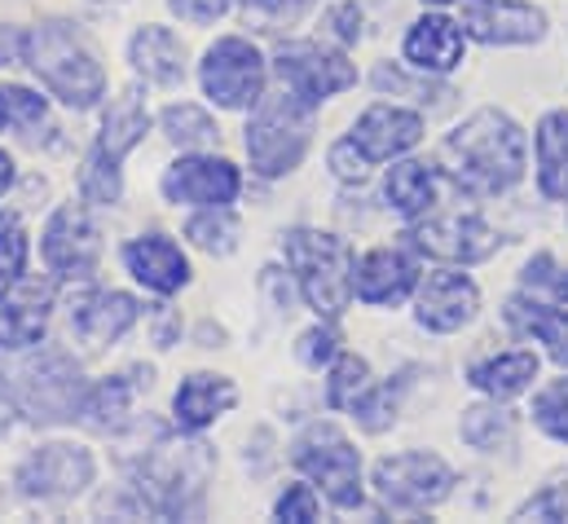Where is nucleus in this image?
Returning <instances> with one entry per match:
<instances>
[{
	"instance_id": "412c9836",
	"label": "nucleus",
	"mask_w": 568,
	"mask_h": 524,
	"mask_svg": "<svg viewBox=\"0 0 568 524\" xmlns=\"http://www.w3.org/2000/svg\"><path fill=\"white\" fill-rule=\"evenodd\" d=\"M124 269L154 295H176L181 286H190V261L168 234H138L124 248Z\"/></svg>"
},
{
	"instance_id": "bb28decb",
	"label": "nucleus",
	"mask_w": 568,
	"mask_h": 524,
	"mask_svg": "<svg viewBox=\"0 0 568 524\" xmlns=\"http://www.w3.org/2000/svg\"><path fill=\"white\" fill-rule=\"evenodd\" d=\"M534 172L538 194L560 203L568 199V107H556L534 129Z\"/></svg>"
},
{
	"instance_id": "ea45409f",
	"label": "nucleus",
	"mask_w": 568,
	"mask_h": 524,
	"mask_svg": "<svg viewBox=\"0 0 568 524\" xmlns=\"http://www.w3.org/2000/svg\"><path fill=\"white\" fill-rule=\"evenodd\" d=\"M295 357L308 366V371H322V366H331L335 357H339V331H335V322H317L313 331H304L300 335V344H295Z\"/></svg>"
},
{
	"instance_id": "49530a36",
	"label": "nucleus",
	"mask_w": 568,
	"mask_h": 524,
	"mask_svg": "<svg viewBox=\"0 0 568 524\" xmlns=\"http://www.w3.org/2000/svg\"><path fill=\"white\" fill-rule=\"evenodd\" d=\"M27 62V31L13 22H0V67Z\"/></svg>"
},
{
	"instance_id": "a19ab883",
	"label": "nucleus",
	"mask_w": 568,
	"mask_h": 524,
	"mask_svg": "<svg viewBox=\"0 0 568 524\" xmlns=\"http://www.w3.org/2000/svg\"><path fill=\"white\" fill-rule=\"evenodd\" d=\"M0 98H4V115H9V124H13V129H40V124H44V115H49L44 98H40V93H31V89H22V84H4V89H0Z\"/></svg>"
},
{
	"instance_id": "6ab92c4d",
	"label": "nucleus",
	"mask_w": 568,
	"mask_h": 524,
	"mask_svg": "<svg viewBox=\"0 0 568 524\" xmlns=\"http://www.w3.org/2000/svg\"><path fill=\"white\" fill-rule=\"evenodd\" d=\"M419 291V261L406 248H375L353 269V295L371 309L406 304Z\"/></svg>"
},
{
	"instance_id": "f257e3e1",
	"label": "nucleus",
	"mask_w": 568,
	"mask_h": 524,
	"mask_svg": "<svg viewBox=\"0 0 568 524\" xmlns=\"http://www.w3.org/2000/svg\"><path fill=\"white\" fill-rule=\"evenodd\" d=\"M440 168L467 194H507L529 172V137L507 111L480 107L454 132H445Z\"/></svg>"
},
{
	"instance_id": "f8f14e48",
	"label": "nucleus",
	"mask_w": 568,
	"mask_h": 524,
	"mask_svg": "<svg viewBox=\"0 0 568 524\" xmlns=\"http://www.w3.org/2000/svg\"><path fill=\"white\" fill-rule=\"evenodd\" d=\"M159 190L176 208H230L243 194V172L225 154H181L168 163Z\"/></svg>"
},
{
	"instance_id": "9b49d317",
	"label": "nucleus",
	"mask_w": 568,
	"mask_h": 524,
	"mask_svg": "<svg viewBox=\"0 0 568 524\" xmlns=\"http://www.w3.org/2000/svg\"><path fill=\"white\" fill-rule=\"evenodd\" d=\"M410 248L419 256H432L440 264H485L498 248V230L476 216V212H454V216H427V221H415L410 225Z\"/></svg>"
},
{
	"instance_id": "c756f323",
	"label": "nucleus",
	"mask_w": 568,
	"mask_h": 524,
	"mask_svg": "<svg viewBox=\"0 0 568 524\" xmlns=\"http://www.w3.org/2000/svg\"><path fill=\"white\" fill-rule=\"evenodd\" d=\"M458 436L471 445V450H480V454H498V450H511V441H516V419L494 401V405H471V410H463V419H458Z\"/></svg>"
},
{
	"instance_id": "37998d69",
	"label": "nucleus",
	"mask_w": 568,
	"mask_h": 524,
	"mask_svg": "<svg viewBox=\"0 0 568 524\" xmlns=\"http://www.w3.org/2000/svg\"><path fill=\"white\" fill-rule=\"evenodd\" d=\"M168 9H172V18H181L190 27H212L234 9V0H168Z\"/></svg>"
},
{
	"instance_id": "f704fd0d",
	"label": "nucleus",
	"mask_w": 568,
	"mask_h": 524,
	"mask_svg": "<svg viewBox=\"0 0 568 524\" xmlns=\"http://www.w3.org/2000/svg\"><path fill=\"white\" fill-rule=\"evenodd\" d=\"M402 393H406V380H402L397 389H393V384H371L366 393L353 401V419H357V427H362V432H371V436L388 432V427L397 423Z\"/></svg>"
},
{
	"instance_id": "72a5a7b5",
	"label": "nucleus",
	"mask_w": 568,
	"mask_h": 524,
	"mask_svg": "<svg viewBox=\"0 0 568 524\" xmlns=\"http://www.w3.org/2000/svg\"><path fill=\"white\" fill-rule=\"evenodd\" d=\"M375 380H371V362L357 357V353H339L326 371V410H353V401L366 393Z\"/></svg>"
},
{
	"instance_id": "2eb2a0df",
	"label": "nucleus",
	"mask_w": 568,
	"mask_h": 524,
	"mask_svg": "<svg viewBox=\"0 0 568 524\" xmlns=\"http://www.w3.org/2000/svg\"><path fill=\"white\" fill-rule=\"evenodd\" d=\"M40 256L53 278H89L102 261V230L84 208L62 203L40 234Z\"/></svg>"
},
{
	"instance_id": "1a4fd4ad",
	"label": "nucleus",
	"mask_w": 568,
	"mask_h": 524,
	"mask_svg": "<svg viewBox=\"0 0 568 524\" xmlns=\"http://www.w3.org/2000/svg\"><path fill=\"white\" fill-rule=\"evenodd\" d=\"M0 375L9 380L13 396H18L36 419H49V423L75 419V414L84 410V396H89L80 371H75V362H71L67 353H40V357H27L22 366H9V371H0Z\"/></svg>"
},
{
	"instance_id": "ddd939ff",
	"label": "nucleus",
	"mask_w": 568,
	"mask_h": 524,
	"mask_svg": "<svg viewBox=\"0 0 568 524\" xmlns=\"http://www.w3.org/2000/svg\"><path fill=\"white\" fill-rule=\"evenodd\" d=\"M98 476V463L84 445H67V441H53V445H40L22 467H18V490L27 498H40V503H67L75 494H84Z\"/></svg>"
},
{
	"instance_id": "79ce46f5",
	"label": "nucleus",
	"mask_w": 568,
	"mask_h": 524,
	"mask_svg": "<svg viewBox=\"0 0 568 524\" xmlns=\"http://www.w3.org/2000/svg\"><path fill=\"white\" fill-rule=\"evenodd\" d=\"M317 516H322V498H317L313 485H286L283 494H278V503H274V521L313 524Z\"/></svg>"
},
{
	"instance_id": "09e8293b",
	"label": "nucleus",
	"mask_w": 568,
	"mask_h": 524,
	"mask_svg": "<svg viewBox=\"0 0 568 524\" xmlns=\"http://www.w3.org/2000/svg\"><path fill=\"white\" fill-rule=\"evenodd\" d=\"M4 124H9V115H4V98H0V129H4Z\"/></svg>"
},
{
	"instance_id": "8fccbe9b",
	"label": "nucleus",
	"mask_w": 568,
	"mask_h": 524,
	"mask_svg": "<svg viewBox=\"0 0 568 524\" xmlns=\"http://www.w3.org/2000/svg\"><path fill=\"white\" fill-rule=\"evenodd\" d=\"M424 4H436V9H440V4H458V0H424Z\"/></svg>"
},
{
	"instance_id": "dca6fc26",
	"label": "nucleus",
	"mask_w": 568,
	"mask_h": 524,
	"mask_svg": "<svg viewBox=\"0 0 568 524\" xmlns=\"http://www.w3.org/2000/svg\"><path fill=\"white\" fill-rule=\"evenodd\" d=\"M463 31L476 44L511 49V44H538L547 40V9L529 0H463Z\"/></svg>"
},
{
	"instance_id": "a18cd8bd",
	"label": "nucleus",
	"mask_w": 568,
	"mask_h": 524,
	"mask_svg": "<svg viewBox=\"0 0 568 524\" xmlns=\"http://www.w3.org/2000/svg\"><path fill=\"white\" fill-rule=\"evenodd\" d=\"M348 154H353V141L344 137L339 145H331V168H335V177H339V181H362V177H366V168H371V159H366V154L348 159Z\"/></svg>"
},
{
	"instance_id": "aec40b11",
	"label": "nucleus",
	"mask_w": 568,
	"mask_h": 524,
	"mask_svg": "<svg viewBox=\"0 0 568 524\" xmlns=\"http://www.w3.org/2000/svg\"><path fill=\"white\" fill-rule=\"evenodd\" d=\"M402 53H406V62H410L415 71H424V75H449V71L463 62V53H467V31H463L458 18L432 9V13H419V18L410 22Z\"/></svg>"
},
{
	"instance_id": "c03bdc74",
	"label": "nucleus",
	"mask_w": 568,
	"mask_h": 524,
	"mask_svg": "<svg viewBox=\"0 0 568 524\" xmlns=\"http://www.w3.org/2000/svg\"><path fill=\"white\" fill-rule=\"evenodd\" d=\"M326 22H331V36H335L339 44H357V40H362V9H357L353 0L335 4V9L326 13Z\"/></svg>"
},
{
	"instance_id": "a878e982",
	"label": "nucleus",
	"mask_w": 568,
	"mask_h": 524,
	"mask_svg": "<svg viewBox=\"0 0 568 524\" xmlns=\"http://www.w3.org/2000/svg\"><path fill=\"white\" fill-rule=\"evenodd\" d=\"M538 353L529 349H511V353H489L480 362L467 366V384L476 393H485L489 401H511V396L529 393L538 380Z\"/></svg>"
},
{
	"instance_id": "a211bd4d",
	"label": "nucleus",
	"mask_w": 568,
	"mask_h": 524,
	"mask_svg": "<svg viewBox=\"0 0 568 524\" xmlns=\"http://www.w3.org/2000/svg\"><path fill=\"white\" fill-rule=\"evenodd\" d=\"M424 115L410 111V107H397V102H375L366 107L357 120H353V132L348 141L371 159V163H393L402 154H410L419 141H424Z\"/></svg>"
},
{
	"instance_id": "b1692460",
	"label": "nucleus",
	"mask_w": 568,
	"mask_h": 524,
	"mask_svg": "<svg viewBox=\"0 0 568 524\" xmlns=\"http://www.w3.org/2000/svg\"><path fill=\"white\" fill-rule=\"evenodd\" d=\"M129 62H133V71L142 75L145 84H159V89H176L185 80V44L159 22H145V27L133 31Z\"/></svg>"
},
{
	"instance_id": "2f4dec72",
	"label": "nucleus",
	"mask_w": 568,
	"mask_h": 524,
	"mask_svg": "<svg viewBox=\"0 0 568 524\" xmlns=\"http://www.w3.org/2000/svg\"><path fill=\"white\" fill-rule=\"evenodd\" d=\"M185 239L207 256H230L239 248V216L230 208H203L185 221Z\"/></svg>"
},
{
	"instance_id": "393cba45",
	"label": "nucleus",
	"mask_w": 568,
	"mask_h": 524,
	"mask_svg": "<svg viewBox=\"0 0 568 524\" xmlns=\"http://www.w3.org/2000/svg\"><path fill=\"white\" fill-rule=\"evenodd\" d=\"M234 405H239V389L225 375H190V380H181V389L172 396V414H176L181 432H203Z\"/></svg>"
},
{
	"instance_id": "4be33fe9",
	"label": "nucleus",
	"mask_w": 568,
	"mask_h": 524,
	"mask_svg": "<svg viewBox=\"0 0 568 524\" xmlns=\"http://www.w3.org/2000/svg\"><path fill=\"white\" fill-rule=\"evenodd\" d=\"M138 318H142V304L129 291H89L71 309V331L89 349H102V344H115L120 335H129V326Z\"/></svg>"
},
{
	"instance_id": "473e14b6",
	"label": "nucleus",
	"mask_w": 568,
	"mask_h": 524,
	"mask_svg": "<svg viewBox=\"0 0 568 524\" xmlns=\"http://www.w3.org/2000/svg\"><path fill=\"white\" fill-rule=\"evenodd\" d=\"M80 199L93 208H115L124 199V172L115 159H106L98 145L89 150L84 168H80Z\"/></svg>"
},
{
	"instance_id": "39448f33",
	"label": "nucleus",
	"mask_w": 568,
	"mask_h": 524,
	"mask_svg": "<svg viewBox=\"0 0 568 524\" xmlns=\"http://www.w3.org/2000/svg\"><path fill=\"white\" fill-rule=\"evenodd\" d=\"M291 463L300 476H308L331 507L339 512H357L366 503V481H362V454L357 445L326 419L308 423L295 441H291Z\"/></svg>"
},
{
	"instance_id": "f03ea898",
	"label": "nucleus",
	"mask_w": 568,
	"mask_h": 524,
	"mask_svg": "<svg viewBox=\"0 0 568 524\" xmlns=\"http://www.w3.org/2000/svg\"><path fill=\"white\" fill-rule=\"evenodd\" d=\"M27 67L71 111H93L106 98V71L93 44L62 18H49L36 31H27Z\"/></svg>"
},
{
	"instance_id": "58836bf2",
	"label": "nucleus",
	"mask_w": 568,
	"mask_h": 524,
	"mask_svg": "<svg viewBox=\"0 0 568 524\" xmlns=\"http://www.w3.org/2000/svg\"><path fill=\"white\" fill-rule=\"evenodd\" d=\"M516 521H568V472L547 481L529 503H520Z\"/></svg>"
},
{
	"instance_id": "c85d7f7f",
	"label": "nucleus",
	"mask_w": 568,
	"mask_h": 524,
	"mask_svg": "<svg viewBox=\"0 0 568 524\" xmlns=\"http://www.w3.org/2000/svg\"><path fill=\"white\" fill-rule=\"evenodd\" d=\"M145 129H150V111H145L142 93H120L115 102H111V111H106V120H102V132H98V150L106 154V159H115V163H124L129 159V150H138L142 145Z\"/></svg>"
},
{
	"instance_id": "de8ad7c7",
	"label": "nucleus",
	"mask_w": 568,
	"mask_h": 524,
	"mask_svg": "<svg viewBox=\"0 0 568 524\" xmlns=\"http://www.w3.org/2000/svg\"><path fill=\"white\" fill-rule=\"evenodd\" d=\"M13 181H18V163H13V154L0 150V199L13 190Z\"/></svg>"
},
{
	"instance_id": "5701e85b",
	"label": "nucleus",
	"mask_w": 568,
	"mask_h": 524,
	"mask_svg": "<svg viewBox=\"0 0 568 524\" xmlns=\"http://www.w3.org/2000/svg\"><path fill=\"white\" fill-rule=\"evenodd\" d=\"M503 318H507V326H511L520 340L542 344V349L551 353V362L568 371V313L560 304H547V300L520 291V295L507 300Z\"/></svg>"
},
{
	"instance_id": "7c9ffc66",
	"label": "nucleus",
	"mask_w": 568,
	"mask_h": 524,
	"mask_svg": "<svg viewBox=\"0 0 568 524\" xmlns=\"http://www.w3.org/2000/svg\"><path fill=\"white\" fill-rule=\"evenodd\" d=\"M159 124H163V137H168L172 145H181V150H203V145H216V141H221L216 120H212L203 107H190V102H172V107L159 115Z\"/></svg>"
},
{
	"instance_id": "c9c22d12",
	"label": "nucleus",
	"mask_w": 568,
	"mask_h": 524,
	"mask_svg": "<svg viewBox=\"0 0 568 524\" xmlns=\"http://www.w3.org/2000/svg\"><path fill=\"white\" fill-rule=\"evenodd\" d=\"M520 291H529L547 304H568V264H560L551 252L529 256L520 269Z\"/></svg>"
},
{
	"instance_id": "9d476101",
	"label": "nucleus",
	"mask_w": 568,
	"mask_h": 524,
	"mask_svg": "<svg viewBox=\"0 0 568 524\" xmlns=\"http://www.w3.org/2000/svg\"><path fill=\"white\" fill-rule=\"evenodd\" d=\"M274 75L283 80L286 93L304 98L308 107H322L326 98H339L357 84V67L339 53V49H326L317 40H291L278 44L274 53Z\"/></svg>"
},
{
	"instance_id": "4c0bfd02",
	"label": "nucleus",
	"mask_w": 568,
	"mask_h": 524,
	"mask_svg": "<svg viewBox=\"0 0 568 524\" xmlns=\"http://www.w3.org/2000/svg\"><path fill=\"white\" fill-rule=\"evenodd\" d=\"M27 252L31 243H27L22 221L13 212H0V282H13L27 273Z\"/></svg>"
},
{
	"instance_id": "423d86ee",
	"label": "nucleus",
	"mask_w": 568,
	"mask_h": 524,
	"mask_svg": "<svg viewBox=\"0 0 568 524\" xmlns=\"http://www.w3.org/2000/svg\"><path fill=\"white\" fill-rule=\"evenodd\" d=\"M212 450L203 441L159 445L138 472L142 503L159 516H190L203 503V490L212 481Z\"/></svg>"
},
{
	"instance_id": "3c124183",
	"label": "nucleus",
	"mask_w": 568,
	"mask_h": 524,
	"mask_svg": "<svg viewBox=\"0 0 568 524\" xmlns=\"http://www.w3.org/2000/svg\"><path fill=\"white\" fill-rule=\"evenodd\" d=\"M565 221H568V199H565Z\"/></svg>"
},
{
	"instance_id": "20e7f679",
	"label": "nucleus",
	"mask_w": 568,
	"mask_h": 524,
	"mask_svg": "<svg viewBox=\"0 0 568 524\" xmlns=\"http://www.w3.org/2000/svg\"><path fill=\"white\" fill-rule=\"evenodd\" d=\"M313 111L304 98L295 93H274V98H261L252 107V120H247V159H252V172L265 177V181H278L291 177L304 154H308V141H313Z\"/></svg>"
},
{
	"instance_id": "4468645a",
	"label": "nucleus",
	"mask_w": 568,
	"mask_h": 524,
	"mask_svg": "<svg viewBox=\"0 0 568 524\" xmlns=\"http://www.w3.org/2000/svg\"><path fill=\"white\" fill-rule=\"evenodd\" d=\"M480 313V286L471 282V273H463V264H445L436 273H427L415 291V322L427 335H458L463 326H471Z\"/></svg>"
},
{
	"instance_id": "f3484780",
	"label": "nucleus",
	"mask_w": 568,
	"mask_h": 524,
	"mask_svg": "<svg viewBox=\"0 0 568 524\" xmlns=\"http://www.w3.org/2000/svg\"><path fill=\"white\" fill-rule=\"evenodd\" d=\"M53 318V282L49 278H13L0 291V349L22 353L44 344Z\"/></svg>"
},
{
	"instance_id": "0eeeda50",
	"label": "nucleus",
	"mask_w": 568,
	"mask_h": 524,
	"mask_svg": "<svg viewBox=\"0 0 568 524\" xmlns=\"http://www.w3.org/2000/svg\"><path fill=\"white\" fill-rule=\"evenodd\" d=\"M265 80H270V62L243 36H221L216 44H207V53L199 62V89L221 111L256 107L265 98Z\"/></svg>"
},
{
	"instance_id": "6e6552de",
	"label": "nucleus",
	"mask_w": 568,
	"mask_h": 524,
	"mask_svg": "<svg viewBox=\"0 0 568 524\" xmlns=\"http://www.w3.org/2000/svg\"><path fill=\"white\" fill-rule=\"evenodd\" d=\"M379 503L397 507V512H432L454 494V467L427 450H406V454H388L375 463L371 476Z\"/></svg>"
},
{
	"instance_id": "cd10ccee",
	"label": "nucleus",
	"mask_w": 568,
	"mask_h": 524,
	"mask_svg": "<svg viewBox=\"0 0 568 524\" xmlns=\"http://www.w3.org/2000/svg\"><path fill=\"white\" fill-rule=\"evenodd\" d=\"M436 190H440V172L419 159H397L384 177V199L406 221H419L436 208Z\"/></svg>"
},
{
	"instance_id": "7ed1b4c3",
	"label": "nucleus",
	"mask_w": 568,
	"mask_h": 524,
	"mask_svg": "<svg viewBox=\"0 0 568 524\" xmlns=\"http://www.w3.org/2000/svg\"><path fill=\"white\" fill-rule=\"evenodd\" d=\"M283 256L295 273L304 304L326 322L344 318V309L357 300L353 295V269H357L353 248L326 230H291L283 234Z\"/></svg>"
},
{
	"instance_id": "e433bc0d",
	"label": "nucleus",
	"mask_w": 568,
	"mask_h": 524,
	"mask_svg": "<svg viewBox=\"0 0 568 524\" xmlns=\"http://www.w3.org/2000/svg\"><path fill=\"white\" fill-rule=\"evenodd\" d=\"M529 414H534V427H538L542 436L568 445V375L565 380L542 384V389L534 393V410H529Z\"/></svg>"
}]
</instances>
